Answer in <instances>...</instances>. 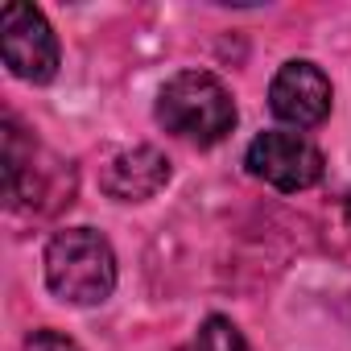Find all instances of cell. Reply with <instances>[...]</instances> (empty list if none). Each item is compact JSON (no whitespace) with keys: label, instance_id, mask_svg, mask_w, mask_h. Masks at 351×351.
<instances>
[{"label":"cell","instance_id":"52a82bcc","mask_svg":"<svg viewBox=\"0 0 351 351\" xmlns=\"http://www.w3.org/2000/svg\"><path fill=\"white\" fill-rule=\"evenodd\" d=\"M182 351H248V343H244V335H240V326L232 318H219L215 314V318H207L195 330V339Z\"/></svg>","mask_w":351,"mask_h":351},{"label":"cell","instance_id":"7a4b0ae2","mask_svg":"<svg viewBox=\"0 0 351 351\" xmlns=\"http://www.w3.org/2000/svg\"><path fill=\"white\" fill-rule=\"evenodd\" d=\"M46 285L71 306H95L116 289V252L95 228H66L46 248Z\"/></svg>","mask_w":351,"mask_h":351},{"label":"cell","instance_id":"277c9868","mask_svg":"<svg viewBox=\"0 0 351 351\" xmlns=\"http://www.w3.org/2000/svg\"><path fill=\"white\" fill-rule=\"evenodd\" d=\"M0 54H5V66L25 83H50L58 75V38L34 5H5Z\"/></svg>","mask_w":351,"mask_h":351},{"label":"cell","instance_id":"6da1fadb","mask_svg":"<svg viewBox=\"0 0 351 351\" xmlns=\"http://www.w3.org/2000/svg\"><path fill=\"white\" fill-rule=\"evenodd\" d=\"M157 120L165 132L195 141V145H219L236 128V104L232 91L207 75V71H182L173 75L157 95Z\"/></svg>","mask_w":351,"mask_h":351},{"label":"cell","instance_id":"5b68a950","mask_svg":"<svg viewBox=\"0 0 351 351\" xmlns=\"http://www.w3.org/2000/svg\"><path fill=\"white\" fill-rule=\"evenodd\" d=\"M330 104H335V91H330V79L322 75V66H314L306 58H293L273 75L269 108L285 124L314 128V124H322L330 116Z\"/></svg>","mask_w":351,"mask_h":351},{"label":"cell","instance_id":"3957f363","mask_svg":"<svg viewBox=\"0 0 351 351\" xmlns=\"http://www.w3.org/2000/svg\"><path fill=\"white\" fill-rule=\"evenodd\" d=\"M244 165L252 178L269 182L273 191H310L318 178H322V153L310 136L302 132H261L248 153H244Z\"/></svg>","mask_w":351,"mask_h":351},{"label":"cell","instance_id":"8992f818","mask_svg":"<svg viewBox=\"0 0 351 351\" xmlns=\"http://www.w3.org/2000/svg\"><path fill=\"white\" fill-rule=\"evenodd\" d=\"M169 182V161L165 153H157L153 145H136V149H124L108 161L104 169V191L116 199V203H145L153 199L161 186Z\"/></svg>","mask_w":351,"mask_h":351},{"label":"cell","instance_id":"9c48e42d","mask_svg":"<svg viewBox=\"0 0 351 351\" xmlns=\"http://www.w3.org/2000/svg\"><path fill=\"white\" fill-rule=\"evenodd\" d=\"M343 219H347V228H351V195H347V203H343Z\"/></svg>","mask_w":351,"mask_h":351},{"label":"cell","instance_id":"ba28073f","mask_svg":"<svg viewBox=\"0 0 351 351\" xmlns=\"http://www.w3.org/2000/svg\"><path fill=\"white\" fill-rule=\"evenodd\" d=\"M25 351H83L71 335H62V330H34L29 339H25Z\"/></svg>","mask_w":351,"mask_h":351}]
</instances>
